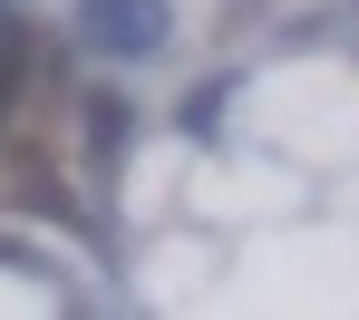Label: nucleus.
I'll return each instance as SVG.
<instances>
[{"instance_id": "1", "label": "nucleus", "mask_w": 359, "mask_h": 320, "mask_svg": "<svg viewBox=\"0 0 359 320\" xmlns=\"http://www.w3.org/2000/svg\"><path fill=\"white\" fill-rule=\"evenodd\" d=\"M78 20H88V39H97V49H126V59L165 49V29H175V10H165V0H78Z\"/></svg>"}]
</instances>
